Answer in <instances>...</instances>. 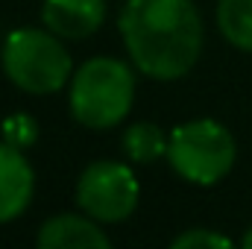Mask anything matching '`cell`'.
<instances>
[{
    "label": "cell",
    "instance_id": "7",
    "mask_svg": "<svg viewBox=\"0 0 252 249\" xmlns=\"http://www.w3.org/2000/svg\"><path fill=\"white\" fill-rule=\"evenodd\" d=\"M106 0H44L41 21L50 32L67 41H79L94 35L103 27Z\"/></svg>",
    "mask_w": 252,
    "mask_h": 249
},
{
    "label": "cell",
    "instance_id": "8",
    "mask_svg": "<svg viewBox=\"0 0 252 249\" xmlns=\"http://www.w3.org/2000/svg\"><path fill=\"white\" fill-rule=\"evenodd\" d=\"M41 249H109V235L97 226L94 217L79 214H56L38 229Z\"/></svg>",
    "mask_w": 252,
    "mask_h": 249
},
{
    "label": "cell",
    "instance_id": "11",
    "mask_svg": "<svg viewBox=\"0 0 252 249\" xmlns=\"http://www.w3.org/2000/svg\"><path fill=\"white\" fill-rule=\"evenodd\" d=\"M0 129H3V141L12 144V147H18V150L32 147L35 138H38V124L30 115H12V118L3 121Z\"/></svg>",
    "mask_w": 252,
    "mask_h": 249
},
{
    "label": "cell",
    "instance_id": "9",
    "mask_svg": "<svg viewBox=\"0 0 252 249\" xmlns=\"http://www.w3.org/2000/svg\"><path fill=\"white\" fill-rule=\"evenodd\" d=\"M217 27L232 47L252 53V0H217Z\"/></svg>",
    "mask_w": 252,
    "mask_h": 249
},
{
    "label": "cell",
    "instance_id": "12",
    "mask_svg": "<svg viewBox=\"0 0 252 249\" xmlns=\"http://www.w3.org/2000/svg\"><path fill=\"white\" fill-rule=\"evenodd\" d=\"M173 249H229L232 241L220 232H211V229H188L182 232L179 238H173Z\"/></svg>",
    "mask_w": 252,
    "mask_h": 249
},
{
    "label": "cell",
    "instance_id": "4",
    "mask_svg": "<svg viewBox=\"0 0 252 249\" xmlns=\"http://www.w3.org/2000/svg\"><path fill=\"white\" fill-rule=\"evenodd\" d=\"M235 138L217 121H188L170 132L167 161L185 182L199 187L217 185L235 167Z\"/></svg>",
    "mask_w": 252,
    "mask_h": 249
},
{
    "label": "cell",
    "instance_id": "1",
    "mask_svg": "<svg viewBox=\"0 0 252 249\" xmlns=\"http://www.w3.org/2000/svg\"><path fill=\"white\" fill-rule=\"evenodd\" d=\"M118 30L132 64L158 82L182 79L202 53V18L193 0H126Z\"/></svg>",
    "mask_w": 252,
    "mask_h": 249
},
{
    "label": "cell",
    "instance_id": "2",
    "mask_svg": "<svg viewBox=\"0 0 252 249\" xmlns=\"http://www.w3.org/2000/svg\"><path fill=\"white\" fill-rule=\"evenodd\" d=\"M135 100V73L115 56L88 59L70 76V115L85 129H112Z\"/></svg>",
    "mask_w": 252,
    "mask_h": 249
},
{
    "label": "cell",
    "instance_id": "13",
    "mask_svg": "<svg viewBox=\"0 0 252 249\" xmlns=\"http://www.w3.org/2000/svg\"><path fill=\"white\" fill-rule=\"evenodd\" d=\"M244 247H247V249H252V229L247 232V235H244Z\"/></svg>",
    "mask_w": 252,
    "mask_h": 249
},
{
    "label": "cell",
    "instance_id": "6",
    "mask_svg": "<svg viewBox=\"0 0 252 249\" xmlns=\"http://www.w3.org/2000/svg\"><path fill=\"white\" fill-rule=\"evenodd\" d=\"M35 173L24 150L0 141V223L21 217L32 199Z\"/></svg>",
    "mask_w": 252,
    "mask_h": 249
},
{
    "label": "cell",
    "instance_id": "3",
    "mask_svg": "<svg viewBox=\"0 0 252 249\" xmlns=\"http://www.w3.org/2000/svg\"><path fill=\"white\" fill-rule=\"evenodd\" d=\"M3 70L27 94H53L73 76L70 53L50 30L21 27L3 41Z\"/></svg>",
    "mask_w": 252,
    "mask_h": 249
},
{
    "label": "cell",
    "instance_id": "5",
    "mask_svg": "<svg viewBox=\"0 0 252 249\" xmlns=\"http://www.w3.org/2000/svg\"><path fill=\"white\" fill-rule=\"evenodd\" d=\"M141 187L135 173L121 161H94L76 182L79 208L97 223H121L138 208Z\"/></svg>",
    "mask_w": 252,
    "mask_h": 249
},
{
    "label": "cell",
    "instance_id": "10",
    "mask_svg": "<svg viewBox=\"0 0 252 249\" xmlns=\"http://www.w3.org/2000/svg\"><path fill=\"white\" fill-rule=\"evenodd\" d=\"M124 153L135 164H153L161 156H167L170 138L164 135V129L156 124H132L124 132Z\"/></svg>",
    "mask_w": 252,
    "mask_h": 249
}]
</instances>
